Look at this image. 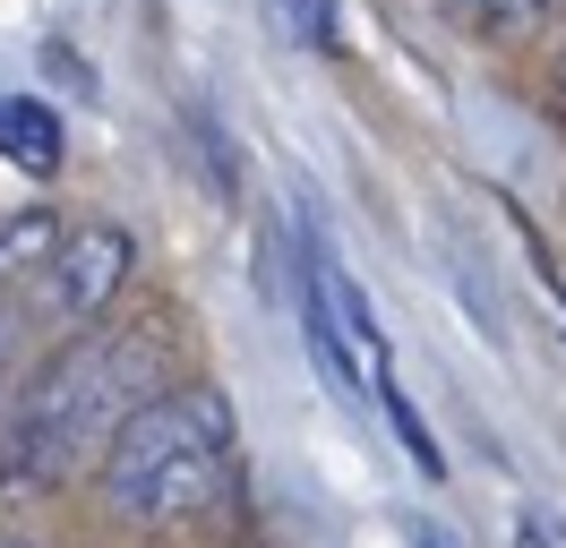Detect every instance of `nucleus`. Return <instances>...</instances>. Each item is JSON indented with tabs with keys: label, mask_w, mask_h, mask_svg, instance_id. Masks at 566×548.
I'll return each instance as SVG.
<instances>
[{
	"label": "nucleus",
	"mask_w": 566,
	"mask_h": 548,
	"mask_svg": "<svg viewBox=\"0 0 566 548\" xmlns=\"http://www.w3.org/2000/svg\"><path fill=\"white\" fill-rule=\"evenodd\" d=\"M566 0H455V18L472 34H532V27H549Z\"/></svg>",
	"instance_id": "7"
},
{
	"label": "nucleus",
	"mask_w": 566,
	"mask_h": 548,
	"mask_svg": "<svg viewBox=\"0 0 566 548\" xmlns=\"http://www.w3.org/2000/svg\"><path fill=\"white\" fill-rule=\"evenodd\" d=\"M129 274H138V240L120 232V223H61L52 257L27 283V308H35V326H52V335H77V326H95L129 292Z\"/></svg>",
	"instance_id": "3"
},
{
	"label": "nucleus",
	"mask_w": 566,
	"mask_h": 548,
	"mask_svg": "<svg viewBox=\"0 0 566 548\" xmlns=\"http://www.w3.org/2000/svg\"><path fill=\"white\" fill-rule=\"evenodd\" d=\"M549 112L566 120V43H558V61H549Z\"/></svg>",
	"instance_id": "9"
},
{
	"label": "nucleus",
	"mask_w": 566,
	"mask_h": 548,
	"mask_svg": "<svg viewBox=\"0 0 566 548\" xmlns=\"http://www.w3.org/2000/svg\"><path fill=\"white\" fill-rule=\"evenodd\" d=\"M241 438L214 386H155L104 445V506L146 531H189L232 497Z\"/></svg>",
	"instance_id": "1"
},
{
	"label": "nucleus",
	"mask_w": 566,
	"mask_h": 548,
	"mask_svg": "<svg viewBox=\"0 0 566 548\" xmlns=\"http://www.w3.org/2000/svg\"><path fill=\"white\" fill-rule=\"evenodd\" d=\"M421 548H455V540H447V531H421Z\"/></svg>",
	"instance_id": "10"
},
{
	"label": "nucleus",
	"mask_w": 566,
	"mask_h": 548,
	"mask_svg": "<svg viewBox=\"0 0 566 548\" xmlns=\"http://www.w3.org/2000/svg\"><path fill=\"white\" fill-rule=\"evenodd\" d=\"M164 386V360L146 335H86L77 326L70 351L27 386V403L9 411V463L35 488H61V479L95 472L104 445L120 438V420Z\"/></svg>",
	"instance_id": "2"
},
{
	"label": "nucleus",
	"mask_w": 566,
	"mask_h": 548,
	"mask_svg": "<svg viewBox=\"0 0 566 548\" xmlns=\"http://www.w3.org/2000/svg\"><path fill=\"white\" fill-rule=\"evenodd\" d=\"M0 548H35V540H0Z\"/></svg>",
	"instance_id": "11"
},
{
	"label": "nucleus",
	"mask_w": 566,
	"mask_h": 548,
	"mask_svg": "<svg viewBox=\"0 0 566 548\" xmlns=\"http://www.w3.org/2000/svg\"><path fill=\"white\" fill-rule=\"evenodd\" d=\"M52 240H61V214H43V205L9 214V223H0V292H27L35 266L52 257Z\"/></svg>",
	"instance_id": "6"
},
{
	"label": "nucleus",
	"mask_w": 566,
	"mask_h": 548,
	"mask_svg": "<svg viewBox=\"0 0 566 548\" xmlns=\"http://www.w3.org/2000/svg\"><path fill=\"white\" fill-rule=\"evenodd\" d=\"M301 317H310V351H318V369L353 394L360 377H369V360H360L353 342V317H344V266H326V257H310V283H301Z\"/></svg>",
	"instance_id": "4"
},
{
	"label": "nucleus",
	"mask_w": 566,
	"mask_h": 548,
	"mask_svg": "<svg viewBox=\"0 0 566 548\" xmlns=\"http://www.w3.org/2000/svg\"><path fill=\"white\" fill-rule=\"evenodd\" d=\"M283 9H292V27L310 34L318 52H335V0H283Z\"/></svg>",
	"instance_id": "8"
},
{
	"label": "nucleus",
	"mask_w": 566,
	"mask_h": 548,
	"mask_svg": "<svg viewBox=\"0 0 566 548\" xmlns=\"http://www.w3.org/2000/svg\"><path fill=\"white\" fill-rule=\"evenodd\" d=\"M0 155L18 171H61V120L43 112V103H0Z\"/></svg>",
	"instance_id": "5"
}]
</instances>
